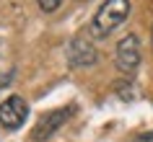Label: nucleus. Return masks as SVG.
Here are the masks:
<instances>
[{"label": "nucleus", "mask_w": 153, "mask_h": 142, "mask_svg": "<svg viewBox=\"0 0 153 142\" xmlns=\"http://www.w3.org/2000/svg\"><path fill=\"white\" fill-rule=\"evenodd\" d=\"M127 16H130V0H104L88 26V34L94 39H106L127 21Z\"/></svg>", "instance_id": "obj_1"}, {"label": "nucleus", "mask_w": 153, "mask_h": 142, "mask_svg": "<svg viewBox=\"0 0 153 142\" xmlns=\"http://www.w3.org/2000/svg\"><path fill=\"white\" fill-rule=\"evenodd\" d=\"M140 39H137L135 34H127V36H122L117 49H114V62H117V70L122 75H135L137 67H140Z\"/></svg>", "instance_id": "obj_2"}, {"label": "nucleus", "mask_w": 153, "mask_h": 142, "mask_svg": "<svg viewBox=\"0 0 153 142\" xmlns=\"http://www.w3.org/2000/svg\"><path fill=\"white\" fill-rule=\"evenodd\" d=\"M73 114H75L73 106H62V109H55V111H49V114H44V116L36 121V127H34L31 140L34 142H44V140H49V137H55L57 129H62V127L73 119Z\"/></svg>", "instance_id": "obj_3"}, {"label": "nucleus", "mask_w": 153, "mask_h": 142, "mask_svg": "<svg viewBox=\"0 0 153 142\" xmlns=\"http://www.w3.org/2000/svg\"><path fill=\"white\" fill-rule=\"evenodd\" d=\"M26 116H29V103L21 98V96H8L5 101L0 103V127L3 129H18V127H24Z\"/></svg>", "instance_id": "obj_4"}, {"label": "nucleus", "mask_w": 153, "mask_h": 142, "mask_svg": "<svg viewBox=\"0 0 153 142\" xmlns=\"http://www.w3.org/2000/svg\"><path fill=\"white\" fill-rule=\"evenodd\" d=\"M68 62L73 67H91L99 62V52L86 36H75L68 44Z\"/></svg>", "instance_id": "obj_5"}, {"label": "nucleus", "mask_w": 153, "mask_h": 142, "mask_svg": "<svg viewBox=\"0 0 153 142\" xmlns=\"http://www.w3.org/2000/svg\"><path fill=\"white\" fill-rule=\"evenodd\" d=\"M39 3V8L44 10V13H55L60 5H62V0H36Z\"/></svg>", "instance_id": "obj_6"}, {"label": "nucleus", "mask_w": 153, "mask_h": 142, "mask_svg": "<svg viewBox=\"0 0 153 142\" xmlns=\"http://www.w3.org/2000/svg\"><path fill=\"white\" fill-rule=\"evenodd\" d=\"M151 41H153V31H151Z\"/></svg>", "instance_id": "obj_7"}]
</instances>
